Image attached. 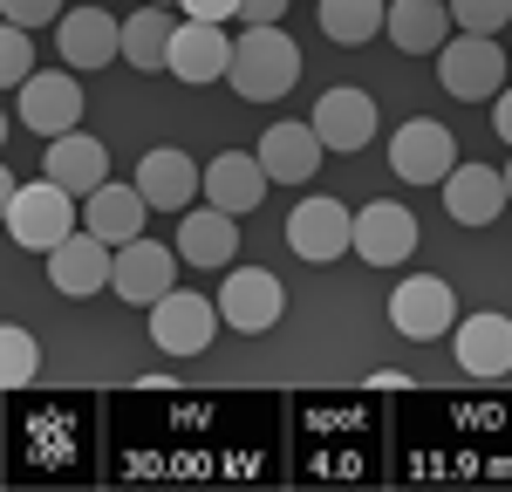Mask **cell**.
I'll return each mask as SVG.
<instances>
[{
  "instance_id": "1",
  "label": "cell",
  "mask_w": 512,
  "mask_h": 492,
  "mask_svg": "<svg viewBox=\"0 0 512 492\" xmlns=\"http://www.w3.org/2000/svg\"><path fill=\"white\" fill-rule=\"evenodd\" d=\"M226 82H233V96H246V103H280L294 82H301V48L274 28H246V35L233 41V69H226Z\"/></svg>"
},
{
  "instance_id": "2",
  "label": "cell",
  "mask_w": 512,
  "mask_h": 492,
  "mask_svg": "<svg viewBox=\"0 0 512 492\" xmlns=\"http://www.w3.org/2000/svg\"><path fill=\"white\" fill-rule=\"evenodd\" d=\"M7 233L28 246V253H55V246L82 233V205L69 185L41 178V185H14L7 192Z\"/></svg>"
},
{
  "instance_id": "3",
  "label": "cell",
  "mask_w": 512,
  "mask_h": 492,
  "mask_svg": "<svg viewBox=\"0 0 512 492\" xmlns=\"http://www.w3.org/2000/svg\"><path fill=\"white\" fill-rule=\"evenodd\" d=\"M437 82H444V96H458V103L499 96V89H506V55H499V41L458 28V35L437 48Z\"/></svg>"
},
{
  "instance_id": "4",
  "label": "cell",
  "mask_w": 512,
  "mask_h": 492,
  "mask_svg": "<svg viewBox=\"0 0 512 492\" xmlns=\"http://www.w3.org/2000/svg\"><path fill=\"white\" fill-rule=\"evenodd\" d=\"M390 328L403 335V342H437V335H451V328H458V294H451V281H437V274L396 281Z\"/></svg>"
},
{
  "instance_id": "5",
  "label": "cell",
  "mask_w": 512,
  "mask_h": 492,
  "mask_svg": "<svg viewBox=\"0 0 512 492\" xmlns=\"http://www.w3.org/2000/svg\"><path fill=\"white\" fill-rule=\"evenodd\" d=\"M287 246H294L308 267H328V260L355 253V212L342 199H301L287 212Z\"/></svg>"
},
{
  "instance_id": "6",
  "label": "cell",
  "mask_w": 512,
  "mask_h": 492,
  "mask_svg": "<svg viewBox=\"0 0 512 492\" xmlns=\"http://www.w3.org/2000/svg\"><path fill=\"white\" fill-rule=\"evenodd\" d=\"M219 301H205V294H185V287H171L158 308H151V342H158L164 356H205L212 349V335H219Z\"/></svg>"
},
{
  "instance_id": "7",
  "label": "cell",
  "mask_w": 512,
  "mask_h": 492,
  "mask_svg": "<svg viewBox=\"0 0 512 492\" xmlns=\"http://www.w3.org/2000/svg\"><path fill=\"white\" fill-rule=\"evenodd\" d=\"M390 171L403 185H444V178L458 171V137L431 117H410L390 144Z\"/></svg>"
},
{
  "instance_id": "8",
  "label": "cell",
  "mask_w": 512,
  "mask_h": 492,
  "mask_svg": "<svg viewBox=\"0 0 512 492\" xmlns=\"http://www.w3.org/2000/svg\"><path fill=\"white\" fill-rule=\"evenodd\" d=\"M14 110H21V123L35 137H69V130H82V89L62 69H35L14 89Z\"/></svg>"
},
{
  "instance_id": "9",
  "label": "cell",
  "mask_w": 512,
  "mask_h": 492,
  "mask_svg": "<svg viewBox=\"0 0 512 492\" xmlns=\"http://www.w3.org/2000/svg\"><path fill=\"white\" fill-rule=\"evenodd\" d=\"M55 41H62L69 69H103L123 55V21H110V0H82L55 21Z\"/></svg>"
},
{
  "instance_id": "10",
  "label": "cell",
  "mask_w": 512,
  "mask_h": 492,
  "mask_svg": "<svg viewBox=\"0 0 512 492\" xmlns=\"http://www.w3.org/2000/svg\"><path fill=\"white\" fill-rule=\"evenodd\" d=\"M410 253H417V219H410V205L369 199L355 212V260H369V267H403Z\"/></svg>"
},
{
  "instance_id": "11",
  "label": "cell",
  "mask_w": 512,
  "mask_h": 492,
  "mask_svg": "<svg viewBox=\"0 0 512 492\" xmlns=\"http://www.w3.org/2000/svg\"><path fill=\"white\" fill-rule=\"evenodd\" d=\"M110 274H117V246L103 240V233H69V240L48 253V281H55V294H103L110 287Z\"/></svg>"
},
{
  "instance_id": "12",
  "label": "cell",
  "mask_w": 512,
  "mask_h": 492,
  "mask_svg": "<svg viewBox=\"0 0 512 492\" xmlns=\"http://www.w3.org/2000/svg\"><path fill=\"white\" fill-rule=\"evenodd\" d=\"M178 260H185V253H171V246H158V240L137 233L130 246H117V274H110V287H117L130 308H158L164 294H171Z\"/></svg>"
},
{
  "instance_id": "13",
  "label": "cell",
  "mask_w": 512,
  "mask_h": 492,
  "mask_svg": "<svg viewBox=\"0 0 512 492\" xmlns=\"http://www.w3.org/2000/svg\"><path fill=\"white\" fill-rule=\"evenodd\" d=\"M280 308H287V294H280V281L267 267H233L226 287H219V315H226V328H239V335H267V328L280 322Z\"/></svg>"
},
{
  "instance_id": "14",
  "label": "cell",
  "mask_w": 512,
  "mask_h": 492,
  "mask_svg": "<svg viewBox=\"0 0 512 492\" xmlns=\"http://www.w3.org/2000/svg\"><path fill=\"white\" fill-rule=\"evenodd\" d=\"M233 41L226 35V21H178V35H171V76L205 89V82H219L233 69Z\"/></svg>"
},
{
  "instance_id": "15",
  "label": "cell",
  "mask_w": 512,
  "mask_h": 492,
  "mask_svg": "<svg viewBox=\"0 0 512 492\" xmlns=\"http://www.w3.org/2000/svg\"><path fill=\"white\" fill-rule=\"evenodd\" d=\"M321 130V144L328 151H362L369 137H376V96L369 89H355V82H342V89H321L315 117H308Z\"/></svg>"
},
{
  "instance_id": "16",
  "label": "cell",
  "mask_w": 512,
  "mask_h": 492,
  "mask_svg": "<svg viewBox=\"0 0 512 492\" xmlns=\"http://www.w3.org/2000/svg\"><path fill=\"white\" fill-rule=\"evenodd\" d=\"M506 205H512L506 171H492V164H458V171L444 178V212H451L458 226H492Z\"/></svg>"
},
{
  "instance_id": "17",
  "label": "cell",
  "mask_w": 512,
  "mask_h": 492,
  "mask_svg": "<svg viewBox=\"0 0 512 492\" xmlns=\"http://www.w3.org/2000/svg\"><path fill=\"white\" fill-rule=\"evenodd\" d=\"M451 356L465 376H506L512 369V322L506 315H465V322L451 328Z\"/></svg>"
},
{
  "instance_id": "18",
  "label": "cell",
  "mask_w": 512,
  "mask_h": 492,
  "mask_svg": "<svg viewBox=\"0 0 512 492\" xmlns=\"http://www.w3.org/2000/svg\"><path fill=\"white\" fill-rule=\"evenodd\" d=\"M198 185H205V171H198L185 151H144L137 158V192L158 205V212H192V199H198Z\"/></svg>"
},
{
  "instance_id": "19",
  "label": "cell",
  "mask_w": 512,
  "mask_h": 492,
  "mask_svg": "<svg viewBox=\"0 0 512 492\" xmlns=\"http://www.w3.org/2000/svg\"><path fill=\"white\" fill-rule=\"evenodd\" d=\"M144 212H158V205L137 192V178H130V185L110 178V185H96V192L82 199V226H89V233H103L110 246H130L137 233H144Z\"/></svg>"
},
{
  "instance_id": "20",
  "label": "cell",
  "mask_w": 512,
  "mask_h": 492,
  "mask_svg": "<svg viewBox=\"0 0 512 492\" xmlns=\"http://www.w3.org/2000/svg\"><path fill=\"white\" fill-rule=\"evenodd\" d=\"M321 158H328V144H321L315 123H274V130L260 137V164H267L274 185H308Z\"/></svg>"
},
{
  "instance_id": "21",
  "label": "cell",
  "mask_w": 512,
  "mask_h": 492,
  "mask_svg": "<svg viewBox=\"0 0 512 492\" xmlns=\"http://www.w3.org/2000/svg\"><path fill=\"white\" fill-rule=\"evenodd\" d=\"M267 164H260V151L246 158V151H219V158L205 164V199L219 205V212H253V205L267 199Z\"/></svg>"
},
{
  "instance_id": "22",
  "label": "cell",
  "mask_w": 512,
  "mask_h": 492,
  "mask_svg": "<svg viewBox=\"0 0 512 492\" xmlns=\"http://www.w3.org/2000/svg\"><path fill=\"white\" fill-rule=\"evenodd\" d=\"M178 253H185L192 267H233L239 212H219V205H205V212H178Z\"/></svg>"
},
{
  "instance_id": "23",
  "label": "cell",
  "mask_w": 512,
  "mask_h": 492,
  "mask_svg": "<svg viewBox=\"0 0 512 492\" xmlns=\"http://www.w3.org/2000/svg\"><path fill=\"white\" fill-rule=\"evenodd\" d=\"M41 178H55V185H69L76 199H89L96 185H110V151H103L89 130H69V137L48 144V171H41Z\"/></svg>"
},
{
  "instance_id": "24",
  "label": "cell",
  "mask_w": 512,
  "mask_h": 492,
  "mask_svg": "<svg viewBox=\"0 0 512 492\" xmlns=\"http://www.w3.org/2000/svg\"><path fill=\"white\" fill-rule=\"evenodd\" d=\"M451 7L444 0H390V28L383 35L403 48V55H437L444 41H451Z\"/></svg>"
},
{
  "instance_id": "25",
  "label": "cell",
  "mask_w": 512,
  "mask_h": 492,
  "mask_svg": "<svg viewBox=\"0 0 512 492\" xmlns=\"http://www.w3.org/2000/svg\"><path fill=\"white\" fill-rule=\"evenodd\" d=\"M171 35H178V21H171V7H151L144 0V14L137 21H123V62L130 69H171Z\"/></svg>"
},
{
  "instance_id": "26",
  "label": "cell",
  "mask_w": 512,
  "mask_h": 492,
  "mask_svg": "<svg viewBox=\"0 0 512 492\" xmlns=\"http://www.w3.org/2000/svg\"><path fill=\"white\" fill-rule=\"evenodd\" d=\"M390 28V0H321V35L335 48H362Z\"/></svg>"
},
{
  "instance_id": "27",
  "label": "cell",
  "mask_w": 512,
  "mask_h": 492,
  "mask_svg": "<svg viewBox=\"0 0 512 492\" xmlns=\"http://www.w3.org/2000/svg\"><path fill=\"white\" fill-rule=\"evenodd\" d=\"M35 363H41L35 335L21 322H7L0 328V383H7V390H28V383H35Z\"/></svg>"
},
{
  "instance_id": "28",
  "label": "cell",
  "mask_w": 512,
  "mask_h": 492,
  "mask_svg": "<svg viewBox=\"0 0 512 492\" xmlns=\"http://www.w3.org/2000/svg\"><path fill=\"white\" fill-rule=\"evenodd\" d=\"M28 76H35V41H28V28H14V21H7V35H0V82H7V89H21Z\"/></svg>"
},
{
  "instance_id": "29",
  "label": "cell",
  "mask_w": 512,
  "mask_h": 492,
  "mask_svg": "<svg viewBox=\"0 0 512 492\" xmlns=\"http://www.w3.org/2000/svg\"><path fill=\"white\" fill-rule=\"evenodd\" d=\"M451 21H458L465 35H499L512 21V0H451Z\"/></svg>"
},
{
  "instance_id": "30",
  "label": "cell",
  "mask_w": 512,
  "mask_h": 492,
  "mask_svg": "<svg viewBox=\"0 0 512 492\" xmlns=\"http://www.w3.org/2000/svg\"><path fill=\"white\" fill-rule=\"evenodd\" d=\"M0 14L14 28H48V21H62V0H0Z\"/></svg>"
},
{
  "instance_id": "31",
  "label": "cell",
  "mask_w": 512,
  "mask_h": 492,
  "mask_svg": "<svg viewBox=\"0 0 512 492\" xmlns=\"http://www.w3.org/2000/svg\"><path fill=\"white\" fill-rule=\"evenodd\" d=\"M185 21H239V0H178Z\"/></svg>"
},
{
  "instance_id": "32",
  "label": "cell",
  "mask_w": 512,
  "mask_h": 492,
  "mask_svg": "<svg viewBox=\"0 0 512 492\" xmlns=\"http://www.w3.org/2000/svg\"><path fill=\"white\" fill-rule=\"evenodd\" d=\"M280 14H287V0H239V21L246 28H274Z\"/></svg>"
},
{
  "instance_id": "33",
  "label": "cell",
  "mask_w": 512,
  "mask_h": 492,
  "mask_svg": "<svg viewBox=\"0 0 512 492\" xmlns=\"http://www.w3.org/2000/svg\"><path fill=\"white\" fill-rule=\"evenodd\" d=\"M492 123H499V137L512 144V89H499V96H492Z\"/></svg>"
},
{
  "instance_id": "34",
  "label": "cell",
  "mask_w": 512,
  "mask_h": 492,
  "mask_svg": "<svg viewBox=\"0 0 512 492\" xmlns=\"http://www.w3.org/2000/svg\"><path fill=\"white\" fill-rule=\"evenodd\" d=\"M151 7H178V0H151Z\"/></svg>"
},
{
  "instance_id": "35",
  "label": "cell",
  "mask_w": 512,
  "mask_h": 492,
  "mask_svg": "<svg viewBox=\"0 0 512 492\" xmlns=\"http://www.w3.org/2000/svg\"><path fill=\"white\" fill-rule=\"evenodd\" d=\"M506 192H512V164H506Z\"/></svg>"
}]
</instances>
